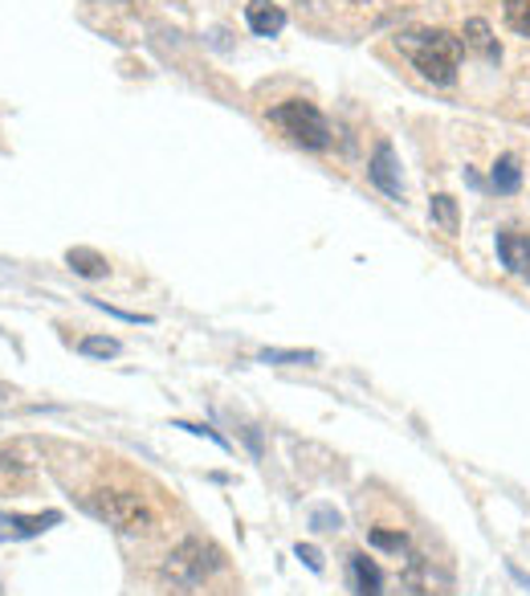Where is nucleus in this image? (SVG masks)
<instances>
[{"mask_svg": "<svg viewBox=\"0 0 530 596\" xmlns=\"http://www.w3.org/2000/svg\"><path fill=\"white\" fill-rule=\"evenodd\" d=\"M396 50L412 57L421 78H428L433 86H453L462 70L465 41L449 29H409V33H396Z\"/></svg>", "mask_w": 530, "mask_h": 596, "instance_id": "nucleus-1", "label": "nucleus"}, {"mask_svg": "<svg viewBox=\"0 0 530 596\" xmlns=\"http://www.w3.org/2000/svg\"><path fill=\"white\" fill-rule=\"evenodd\" d=\"M216 568H221V552H216L212 543L197 540V535H188V540H180L172 552L163 556V564H159V576L172 584V588L188 593V588H197V584L209 581Z\"/></svg>", "mask_w": 530, "mask_h": 596, "instance_id": "nucleus-2", "label": "nucleus"}, {"mask_svg": "<svg viewBox=\"0 0 530 596\" xmlns=\"http://www.w3.org/2000/svg\"><path fill=\"white\" fill-rule=\"evenodd\" d=\"M86 507H91L103 523L123 531V535H147V531H156V511H151V502H147L144 494H135V490H110V487L94 490Z\"/></svg>", "mask_w": 530, "mask_h": 596, "instance_id": "nucleus-3", "label": "nucleus"}, {"mask_svg": "<svg viewBox=\"0 0 530 596\" xmlns=\"http://www.w3.org/2000/svg\"><path fill=\"white\" fill-rule=\"evenodd\" d=\"M269 119L282 127V136H290L298 148H310V151H322L331 143V127L322 119V110L315 103H306V98H286L282 107L269 110Z\"/></svg>", "mask_w": 530, "mask_h": 596, "instance_id": "nucleus-4", "label": "nucleus"}, {"mask_svg": "<svg viewBox=\"0 0 530 596\" xmlns=\"http://www.w3.org/2000/svg\"><path fill=\"white\" fill-rule=\"evenodd\" d=\"M368 177L371 184L384 192V196H392V201H404V180H400V163H396V148L392 143H375V151H371V163H368Z\"/></svg>", "mask_w": 530, "mask_h": 596, "instance_id": "nucleus-5", "label": "nucleus"}, {"mask_svg": "<svg viewBox=\"0 0 530 596\" xmlns=\"http://www.w3.org/2000/svg\"><path fill=\"white\" fill-rule=\"evenodd\" d=\"M498 262L502 270L518 283H530V233L522 230H502L498 233Z\"/></svg>", "mask_w": 530, "mask_h": 596, "instance_id": "nucleus-6", "label": "nucleus"}, {"mask_svg": "<svg viewBox=\"0 0 530 596\" xmlns=\"http://www.w3.org/2000/svg\"><path fill=\"white\" fill-rule=\"evenodd\" d=\"M347 576H351V593L356 596H384V572L375 560H368L363 552L347 560Z\"/></svg>", "mask_w": 530, "mask_h": 596, "instance_id": "nucleus-7", "label": "nucleus"}, {"mask_svg": "<svg viewBox=\"0 0 530 596\" xmlns=\"http://www.w3.org/2000/svg\"><path fill=\"white\" fill-rule=\"evenodd\" d=\"M245 25L257 33V38H278L286 29V13H282L274 0H250L245 4Z\"/></svg>", "mask_w": 530, "mask_h": 596, "instance_id": "nucleus-8", "label": "nucleus"}, {"mask_svg": "<svg viewBox=\"0 0 530 596\" xmlns=\"http://www.w3.org/2000/svg\"><path fill=\"white\" fill-rule=\"evenodd\" d=\"M462 41H465V50H477V54L486 57V62H502V45L494 41L490 25H486L481 17H474V21H465Z\"/></svg>", "mask_w": 530, "mask_h": 596, "instance_id": "nucleus-9", "label": "nucleus"}, {"mask_svg": "<svg viewBox=\"0 0 530 596\" xmlns=\"http://www.w3.org/2000/svg\"><path fill=\"white\" fill-rule=\"evenodd\" d=\"M62 523V511H45V515H9L4 519V531L9 540H33L41 531H50Z\"/></svg>", "mask_w": 530, "mask_h": 596, "instance_id": "nucleus-10", "label": "nucleus"}, {"mask_svg": "<svg viewBox=\"0 0 530 596\" xmlns=\"http://www.w3.org/2000/svg\"><path fill=\"white\" fill-rule=\"evenodd\" d=\"M490 189L502 192V196H515L518 189H522V168H518V160L506 151V156H498L490 168Z\"/></svg>", "mask_w": 530, "mask_h": 596, "instance_id": "nucleus-11", "label": "nucleus"}, {"mask_svg": "<svg viewBox=\"0 0 530 596\" xmlns=\"http://www.w3.org/2000/svg\"><path fill=\"white\" fill-rule=\"evenodd\" d=\"M66 262L78 278H91V283L94 278H106V270H110L103 254H98V249H86V245H74V249L66 254Z\"/></svg>", "mask_w": 530, "mask_h": 596, "instance_id": "nucleus-12", "label": "nucleus"}, {"mask_svg": "<svg viewBox=\"0 0 530 596\" xmlns=\"http://www.w3.org/2000/svg\"><path fill=\"white\" fill-rule=\"evenodd\" d=\"M428 217H433V225H437L441 233H449V237H457V230H462V217H457V201H453L449 192H437V196L428 201Z\"/></svg>", "mask_w": 530, "mask_h": 596, "instance_id": "nucleus-13", "label": "nucleus"}, {"mask_svg": "<svg viewBox=\"0 0 530 596\" xmlns=\"http://www.w3.org/2000/svg\"><path fill=\"white\" fill-rule=\"evenodd\" d=\"M404 596H445V593H437L433 572H428V564H424L421 556L409 560V572H404Z\"/></svg>", "mask_w": 530, "mask_h": 596, "instance_id": "nucleus-14", "label": "nucleus"}, {"mask_svg": "<svg viewBox=\"0 0 530 596\" xmlns=\"http://www.w3.org/2000/svg\"><path fill=\"white\" fill-rule=\"evenodd\" d=\"M29 478V461H21L17 454L0 449V490H13Z\"/></svg>", "mask_w": 530, "mask_h": 596, "instance_id": "nucleus-15", "label": "nucleus"}, {"mask_svg": "<svg viewBox=\"0 0 530 596\" xmlns=\"http://www.w3.org/2000/svg\"><path fill=\"white\" fill-rule=\"evenodd\" d=\"M257 364H318V352H298V348H265V352H257Z\"/></svg>", "mask_w": 530, "mask_h": 596, "instance_id": "nucleus-16", "label": "nucleus"}, {"mask_svg": "<svg viewBox=\"0 0 530 596\" xmlns=\"http://www.w3.org/2000/svg\"><path fill=\"white\" fill-rule=\"evenodd\" d=\"M502 17L515 33L530 38V0H502Z\"/></svg>", "mask_w": 530, "mask_h": 596, "instance_id": "nucleus-17", "label": "nucleus"}, {"mask_svg": "<svg viewBox=\"0 0 530 596\" xmlns=\"http://www.w3.org/2000/svg\"><path fill=\"white\" fill-rule=\"evenodd\" d=\"M82 355H91V360H115L119 355V339H106V336H86L78 343Z\"/></svg>", "mask_w": 530, "mask_h": 596, "instance_id": "nucleus-18", "label": "nucleus"}, {"mask_svg": "<svg viewBox=\"0 0 530 596\" xmlns=\"http://www.w3.org/2000/svg\"><path fill=\"white\" fill-rule=\"evenodd\" d=\"M172 425H176V429H184V434H192V437H209L212 446L225 449V454H229V449H233V446H229V437H225V434H216L212 425H197V421H172Z\"/></svg>", "mask_w": 530, "mask_h": 596, "instance_id": "nucleus-19", "label": "nucleus"}, {"mask_svg": "<svg viewBox=\"0 0 530 596\" xmlns=\"http://www.w3.org/2000/svg\"><path fill=\"white\" fill-rule=\"evenodd\" d=\"M368 540H371V547H384V552H404V547H409L404 531H380V528H375Z\"/></svg>", "mask_w": 530, "mask_h": 596, "instance_id": "nucleus-20", "label": "nucleus"}, {"mask_svg": "<svg viewBox=\"0 0 530 596\" xmlns=\"http://www.w3.org/2000/svg\"><path fill=\"white\" fill-rule=\"evenodd\" d=\"M294 556L303 560L310 572H322V552H318L315 543H298V547H294Z\"/></svg>", "mask_w": 530, "mask_h": 596, "instance_id": "nucleus-21", "label": "nucleus"}, {"mask_svg": "<svg viewBox=\"0 0 530 596\" xmlns=\"http://www.w3.org/2000/svg\"><path fill=\"white\" fill-rule=\"evenodd\" d=\"M315 528L318 531H335V528H339V515H331V511H315Z\"/></svg>", "mask_w": 530, "mask_h": 596, "instance_id": "nucleus-22", "label": "nucleus"}, {"mask_svg": "<svg viewBox=\"0 0 530 596\" xmlns=\"http://www.w3.org/2000/svg\"><path fill=\"white\" fill-rule=\"evenodd\" d=\"M506 568H510V576H515L518 584H522V588H530V576L522 568H518V564H506Z\"/></svg>", "mask_w": 530, "mask_h": 596, "instance_id": "nucleus-23", "label": "nucleus"}, {"mask_svg": "<svg viewBox=\"0 0 530 596\" xmlns=\"http://www.w3.org/2000/svg\"><path fill=\"white\" fill-rule=\"evenodd\" d=\"M119 4H127V0H119Z\"/></svg>", "mask_w": 530, "mask_h": 596, "instance_id": "nucleus-24", "label": "nucleus"}, {"mask_svg": "<svg viewBox=\"0 0 530 596\" xmlns=\"http://www.w3.org/2000/svg\"><path fill=\"white\" fill-rule=\"evenodd\" d=\"M356 4H363V0H356Z\"/></svg>", "mask_w": 530, "mask_h": 596, "instance_id": "nucleus-25", "label": "nucleus"}, {"mask_svg": "<svg viewBox=\"0 0 530 596\" xmlns=\"http://www.w3.org/2000/svg\"><path fill=\"white\" fill-rule=\"evenodd\" d=\"M0 596H4V588H0Z\"/></svg>", "mask_w": 530, "mask_h": 596, "instance_id": "nucleus-26", "label": "nucleus"}]
</instances>
